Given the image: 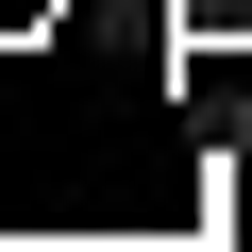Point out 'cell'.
<instances>
[{
	"label": "cell",
	"instance_id": "6da1fadb",
	"mask_svg": "<svg viewBox=\"0 0 252 252\" xmlns=\"http://www.w3.org/2000/svg\"><path fill=\"white\" fill-rule=\"evenodd\" d=\"M0 17H34V0H0Z\"/></svg>",
	"mask_w": 252,
	"mask_h": 252
}]
</instances>
